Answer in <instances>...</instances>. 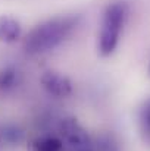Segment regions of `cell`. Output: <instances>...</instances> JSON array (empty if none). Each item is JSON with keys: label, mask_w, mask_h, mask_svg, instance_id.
<instances>
[{"label": "cell", "mask_w": 150, "mask_h": 151, "mask_svg": "<svg viewBox=\"0 0 150 151\" xmlns=\"http://www.w3.org/2000/svg\"><path fill=\"white\" fill-rule=\"evenodd\" d=\"M80 16L65 15L47 19L34 27L24 41V49L30 54L46 53L62 44L77 28Z\"/></svg>", "instance_id": "obj_1"}, {"label": "cell", "mask_w": 150, "mask_h": 151, "mask_svg": "<svg viewBox=\"0 0 150 151\" xmlns=\"http://www.w3.org/2000/svg\"><path fill=\"white\" fill-rule=\"evenodd\" d=\"M125 21L127 7L122 3H110L104 7L97 34V53L101 57H107L116 50Z\"/></svg>", "instance_id": "obj_2"}, {"label": "cell", "mask_w": 150, "mask_h": 151, "mask_svg": "<svg viewBox=\"0 0 150 151\" xmlns=\"http://www.w3.org/2000/svg\"><path fill=\"white\" fill-rule=\"evenodd\" d=\"M40 82L46 93L56 97V99H65L72 94V82L68 76L54 72V70H47L41 75Z\"/></svg>", "instance_id": "obj_3"}, {"label": "cell", "mask_w": 150, "mask_h": 151, "mask_svg": "<svg viewBox=\"0 0 150 151\" xmlns=\"http://www.w3.org/2000/svg\"><path fill=\"white\" fill-rule=\"evenodd\" d=\"M60 135H62V141L72 147H86L90 142V137L87 131L78 123L77 119H72V117L62 120Z\"/></svg>", "instance_id": "obj_4"}, {"label": "cell", "mask_w": 150, "mask_h": 151, "mask_svg": "<svg viewBox=\"0 0 150 151\" xmlns=\"http://www.w3.org/2000/svg\"><path fill=\"white\" fill-rule=\"evenodd\" d=\"M22 34V27L21 22L9 15H1L0 16V41L1 43H15L16 40L21 38Z\"/></svg>", "instance_id": "obj_5"}, {"label": "cell", "mask_w": 150, "mask_h": 151, "mask_svg": "<svg viewBox=\"0 0 150 151\" xmlns=\"http://www.w3.org/2000/svg\"><path fill=\"white\" fill-rule=\"evenodd\" d=\"M63 150V141L57 137H38L36 138L31 145L30 151H62Z\"/></svg>", "instance_id": "obj_6"}, {"label": "cell", "mask_w": 150, "mask_h": 151, "mask_svg": "<svg viewBox=\"0 0 150 151\" xmlns=\"http://www.w3.org/2000/svg\"><path fill=\"white\" fill-rule=\"evenodd\" d=\"M18 84V70L12 66L0 69V93H6L15 88Z\"/></svg>", "instance_id": "obj_7"}, {"label": "cell", "mask_w": 150, "mask_h": 151, "mask_svg": "<svg viewBox=\"0 0 150 151\" xmlns=\"http://www.w3.org/2000/svg\"><path fill=\"white\" fill-rule=\"evenodd\" d=\"M140 125H141V131L146 135V138L150 141V100L144 104V107L141 109L140 113Z\"/></svg>", "instance_id": "obj_8"}, {"label": "cell", "mask_w": 150, "mask_h": 151, "mask_svg": "<svg viewBox=\"0 0 150 151\" xmlns=\"http://www.w3.org/2000/svg\"><path fill=\"white\" fill-rule=\"evenodd\" d=\"M3 138L9 142H18L21 138V132L15 128H6L3 131Z\"/></svg>", "instance_id": "obj_9"}]
</instances>
